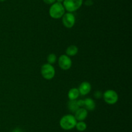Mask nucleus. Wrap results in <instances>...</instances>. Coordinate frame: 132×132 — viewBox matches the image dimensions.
I'll use <instances>...</instances> for the list:
<instances>
[{"mask_svg":"<svg viewBox=\"0 0 132 132\" xmlns=\"http://www.w3.org/2000/svg\"><path fill=\"white\" fill-rule=\"evenodd\" d=\"M88 116V111L83 107H79L75 112V118L78 121H83Z\"/></svg>","mask_w":132,"mask_h":132,"instance_id":"1a4fd4ad","label":"nucleus"},{"mask_svg":"<svg viewBox=\"0 0 132 132\" xmlns=\"http://www.w3.org/2000/svg\"><path fill=\"white\" fill-rule=\"evenodd\" d=\"M84 100H85L84 107L87 111H93L95 109V103L94 100L90 98H87Z\"/></svg>","mask_w":132,"mask_h":132,"instance_id":"9d476101","label":"nucleus"},{"mask_svg":"<svg viewBox=\"0 0 132 132\" xmlns=\"http://www.w3.org/2000/svg\"><path fill=\"white\" fill-rule=\"evenodd\" d=\"M77 120L74 115H66L61 119L59 124L62 129L64 130H70L76 127Z\"/></svg>","mask_w":132,"mask_h":132,"instance_id":"f257e3e1","label":"nucleus"},{"mask_svg":"<svg viewBox=\"0 0 132 132\" xmlns=\"http://www.w3.org/2000/svg\"><path fill=\"white\" fill-rule=\"evenodd\" d=\"M79 108L78 104L77 103V100H70L68 103V109L71 112L75 113L78 109Z\"/></svg>","mask_w":132,"mask_h":132,"instance_id":"ddd939ff","label":"nucleus"},{"mask_svg":"<svg viewBox=\"0 0 132 132\" xmlns=\"http://www.w3.org/2000/svg\"><path fill=\"white\" fill-rule=\"evenodd\" d=\"M94 97H95L96 98H100L101 97H102L101 92L99 91H95V93H94Z\"/></svg>","mask_w":132,"mask_h":132,"instance_id":"f3484780","label":"nucleus"},{"mask_svg":"<svg viewBox=\"0 0 132 132\" xmlns=\"http://www.w3.org/2000/svg\"><path fill=\"white\" fill-rule=\"evenodd\" d=\"M92 89L91 84L88 82H83L81 84L78 88L79 94L82 96L86 95L90 92Z\"/></svg>","mask_w":132,"mask_h":132,"instance_id":"6e6552de","label":"nucleus"},{"mask_svg":"<svg viewBox=\"0 0 132 132\" xmlns=\"http://www.w3.org/2000/svg\"><path fill=\"white\" fill-rule=\"evenodd\" d=\"M65 13V9L63 4L55 2L51 5L49 10V14L54 19H59L62 18Z\"/></svg>","mask_w":132,"mask_h":132,"instance_id":"f03ea898","label":"nucleus"},{"mask_svg":"<svg viewBox=\"0 0 132 132\" xmlns=\"http://www.w3.org/2000/svg\"><path fill=\"white\" fill-rule=\"evenodd\" d=\"M76 128L79 131H84L87 128V125L84 121H79L78 122H77L76 123Z\"/></svg>","mask_w":132,"mask_h":132,"instance_id":"4468645a","label":"nucleus"},{"mask_svg":"<svg viewBox=\"0 0 132 132\" xmlns=\"http://www.w3.org/2000/svg\"><path fill=\"white\" fill-rule=\"evenodd\" d=\"M77 103L78 104L79 107H84V104H85V100H77Z\"/></svg>","mask_w":132,"mask_h":132,"instance_id":"dca6fc26","label":"nucleus"},{"mask_svg":"<svg viewBox=\"0 0 132 132\" xmlns=\"http://www.w3.org/2000/svg\"><path fill=\"white\" fill-rule=\"evenodd\" d=\"M79 95V92L77 88H72L71 89H70L68 93V97L70 100H75L78 98Z\"/></svg>","mask_w":132,"mask_h":132,"instance_id":"9b49d317","label":"nucleus"},{"mask_svg":"<svg viewBox=\"0 0 132 132\" xmlns=\"http://www.w3.org/2000/svg\"><path fill=\"white\" fill-rule=\"evenodd\" d=\"M83 0H64L63 5L68 12H73L78 10L82 5Z\"/></svg>","mask_w":132,"mask_h":132,"instance_id":"7ed1b4c3","label":"nucleus"},{"mask_svg":"<svg viewBox=\"0 0 132 132\" xmlns=\"http://www.w3.org/2000/svg\"><path fill=\"white\" fill-rule=\"evenodd\" d=\"M63 1H64V0H56V2L60 3H63Z\"/></svg>","mask_w":132,"mask_h":132,"instance_id":"412c9836","label":"nucleus"},{"mask_svg":"<svg viewBox=\"0 0 132 132\" xmlns=\"http://www.w3.org/2000/svg\"><path fill=\"white\" fill-rule=\"evenodd\" d=\"M85 5H87V6H91L93 5V1L92 0H86V1L85 2Z\"/></svg>","mask_w":132,"mask_h":132,"instance_id":"6ab92c4d","label":"nucleus"},{"mask_svg":"<svg viewBox=\"0 0 132 132\" xmlns=\"http://www.w3.org/2000/svg\"><path fill=\"white\" fill-rule=\"evenodd\" d=\"M103 98L107 104L110 105L115 104L117 102L119 96L117 92L112 89H108L103 94Z\"/></svg>","mask_w":132,"mask_h":132,"instance_id":"39448f33","label":"nucleus"},{"mask_svg":"<svg viewBox=\"0 0 132 132\" xmlns=\"http://www.w3.org/2000/svg\"><path fill=\"white\" fill-rule=\"evenodd\" d=\"M44 3L48 5H52L55 2H56V0H43Z\"/></svg>","mask_w":132,"mask_h":132,"instance_id":"a211bd4d","label":"nucleus"},{"mask_svg":"<svg viewBox=\"0 0 132 132\" xmlns=\"http://www.w3.org/2000/svg\"><path fill=\"white\" fill-rule=\"evenodd\" d=\"M56 60V55H55V54H54V53H51V54H48V56L47 57V62L48 63H49V64L52 65L53 64V63H55Z\"/></svg>","mask_w":132,"mask_h":132,"instance_id":"2eb2a0df","label":"nucleus"},{"mask_svg":"<svg viewBox=\"0 0 132 132\" xmlns=\"http://www.w3.org/2000/svg\"><path fill=\"white\" fill-rule=\"evenodd\" d=\"M12 132H23V131L20 129V128H15V129H14V130L12 131Z\"/></svg>","mask_w":132,"mask_h":132,"instance_id":"aec40b11","label":"nucleus"},{"mask_svg":"<svg viewBox=\"0 0 132 132\" xmlns=\"http://www.w3.org/2000/svg\"><path fill=\"white\" fill-rule=\"evenodd\" d=\"M78 53V48L76 45H70L68 47L66 50V54L68 56H74Z\"/></svg>","mask_w":132,"mask_h":132,"instance_id":"f8f14e48","label":"nucleus"},{"mask_svg":"<svg viewBox=\"0 0 132 132\" xmlns=\"http://www.w3.org/2000/svg\"><path fill=\"white\" fill-rule=\"evenodd\" d=\"M41 72L42 76L46 80H51L55 76V69L52 65L49 63H45L41 67Z\"/></svg>","mask_w":132,"mask_h":132,"instance_id":"20e7f679","label":"nucleus"},{"mask_svg":"<svg viewBox=\"0 0 132 132\" xmlns=\"http://www.w3.org/2000/svg\"><path fill=\"white\" fill-rule=\"evenodd\" d=\"M58 64L59 67L63 70H68L72 65V62L70 56L67 54H63L61 56L58 60Z\"/></svg>","mask_w":132,"mask_h":132,"instance_id":"0eeeda50","label":"nucleus"},{"mask_svg":"<svg viewBox=\"0 0 132 132\" xmlns=\"http://www.w3.org/2000/svg\"><path fill=\"white\" fill-rule=\"evenodd\" d=\"M62 21L64 27L70 28L74 26L76 23V18L72 12L64 13L62 17Z\"/></svg>","mask_w":132,"mask_h":132,"instance_id":"423d86ee","label":"nucleus"},{"mask_svg":"<svg viewBox=\"0 0 132 132\" xmlns=\"http://www.w3.org/2000/svg\"><path fill=\"white\" fill-rule=\"evenodd\" d=\"M5 0H0V1H1V2H3V1H5Z\"/></svg>","mask_w":132,"mask_h":132,"instance_id":"4be33fe9","label":"nucleus"}]
</instances>
